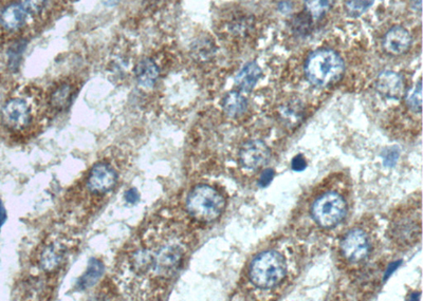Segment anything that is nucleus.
<instances>
[{
  "label": "nucleus",
  "mask_w": 423,
  "mask_h": 301,
  "mask_svg": "<svg viewBox=\"0 0 423 301\" xmlns=\"http://www.w3.org/2000/svg\"><path fill=\"white\" fill-rule=\"evenodd\" d=\"M226 200L215 188L198 185L193 188L186 199V210L192 218L201 222H212L221 217Z\"/></svg>",
  "instance_id": "nucleus-2"
},
{
  "label": "nucleus",
  "mask_w": 423,
  "mask_h": 301,
  "mask_svg": "<svg viewBox=\"0 0 423 301\" xmlns=\"http://www.w3.org/2000/svg\"><path fill=\"white\" fill-rule=\"evenodd\" d=\"M20 5L24 8L27 14H39L45 7L46 0H22Z\"/></svg>",
  "instance_id": "nucleus-23"
},
{
  "label": "nucleus",
  "mask_w": 423,
  "mask_h": 301,
  "mask_svg": "<svg viewBox=\"0 0 423 301\" xmlns=\"http://www.w3.org/2000/svg\"><path fill=\"white\" fill-rule=\"evenodd\" d=\"M139 192H138L135 188H131V189L127 190L126 194H125V200H126L127 203H137L138 201H139Z\"/></svg>",
  "instance_id": "nucleus-26"
},
{
  "label": "nucleus",
  "mask_w": 423,
  "mask_h": 301,
  "mask_svg": "<svg viewBox=\"0 0 423 301\" xmlns=\"http://www.w3.org/2000/svg\"><path fill=\"white\" fill-rule=\"evenodd\" d=\"M399 265L400 261L399 263L393 262V265H391V267H389V269H387L386 271V274H385V279H386V278L389 277V276L391 275V274L393 273V272L395 271L396 269H397V267H399Z\"/></svg>",
  "instance_id": "nucleus-29"
},
{
  "label": "nucleus",
  "mask_w": 423,
  "mask_h": 301,
  "mask_svg": "<svg viewBox=\"0 0 423 301\" xmlns=\"http://www.w3.org/2000/svg\"><path fill=\"white\" fill-rule=\"evenodd\" d=\"M346 214V201L338 192H326L312 204V218L320 227L325 229L337 227L342 222Z\"/></svg>",
  "instance_id": "nucleus-4"
},
{
  "label": "nucleus",
  "mask_w": 423,
  "mask_h": 301,
  "mask_svg": "<svg viewBox=\"0 0 423 301\" xmlns=\"http://www.w3.org/2000/svg\"><path fill=\"white\" fill-rule=\"evenodd\" d=\"M193 53L195 58L201 62L209 60L214 54V45L207 39H199L194 44L193 47Z\"/></svg>",
  "instance_id": "nucleus-20"
},
{
  "label": "nucleus",
  "mask_w": 423,
  "mask_h": 301,
  "mask_svg": "<svg viewBox=\"0 0 423 301\" xmlns=\"http://www.w3.org/2000/svg\"><path fill=\"white\" fill-rule=\"evenodd\" d=\"M421 92H422L421 91V81H419L408 98V106L410 109L414 112H418V114L421 112V102H422Z\"/></svg>",
  "instance_id": "nucleus-22"
},
{
  "label": "nucleus",
  "mask_w": 423,
  "mask_h": 301,
  "mask_svg": "<svg viewBox=\"0 0 423 301\" xmlns=\"http://www.w3.org/2000/svg\"><path fill=\"white\" fill-rule=\"evenodd\" d=\"M103 272H104V265H103V263L98 261V259H91L87 271H86V273L79 279V288L82 290L91 288L100 279V276L103 275Z\"/></svg>",
  "instance_id": "nucleus-17"
},
{
  "label": "nucleus",
  "mask_w": 423,
  "mask_h": 301,
  "mask_svg": "<svg viewBox=\"0 0 423 301\" xmlns=\"http://www.w3.org/2000/svg\"><path fill=\"white\" fill-rule=\"evenodd\" d=\"M374 1L375 0H346L345 8L349 15L357 18L367 11L372 7Z\"/></svg>",
  "instance_id": "nucleus-21"
},
{
  "label": "nucleus",
  "mask_w": 423,
  "mask_h": 301,
  "mask_svg": "<svg viewBox=\"0 0 423 301\" xmlns=\"http://www.w3.org/2000/svg\"><path fill=\"white\" fill-rule=\"evenodd\" d=\"M274 177V170L273 169L269 168L266 169L263 173L261 175V178L259 180V185L261 187H267L270 183H271L272 180H273Z\"/></svg>",
  "instance_id": "nucleus-24"
},
{
  "label": "nucleus",
  "mask_w": 423,
  "mask_h": 301,
  "mask_svg": "<svg viewBox=\"0 0 423 301\" xmlns=\"http://www.w3.org/2000/svg\"><path fill=\"white\" fill-rule=\"evenodd\" d=\"M344 71V62L332 50H316L306 60V76L310 83L318 87H330L338 83L342 79Z\"/></svg>",
  "instance_id": "nucleus-1"
},
{
  "label": "nucleus",
  "mask_w": 423,
  "mask_h": 301,
  "mask_svg": "<svg viewBox=\"0 0 423 301\" xmlns=\"http://www.w3.org/2000/svg\"><path fill=\"white\" fill-rule=\"evenodd\" d=\"M4 125L14 133L24 131L31 123V109L26 100L14 98L8 100L1 110Z\"/></svg>",
  "instance_id": "nucleus-5"
},
{
  "label": "nucleus",
  "mask_w": 423,
  "mask_h": 301,
  "mask_svg": "<svg viewBox=\"0 0 423 301\" xmlns=\"http://www.w3.org/2000/svg\"><path fill=\"white\" fill-rule=\"evenodd\" d=\"M159 74L160 72H159L158 65L150 58H144L136 66V79L141 87H154L158 81Z\"/></svg>",
  "instance_id": "nucleus-12"
},
{
  "label": "nucleus",
  "mask_w": 423,
  "mask_h": 301,
  "mask_svg": "<svg viewBox=\"0 0 423 301\" xmlns=\"http://www.w3.org/2000/svg\"><path fill=\"white\" fill-rule=\"evenodd\" d=\"M27 12L20 4H14L6 8L0 14V24L9 31H15L22 28L26 22Z\"/></svg>",
  "instance_id": "nucleus-13"
},
{
  "label": "nucleus",
  "mask_w": 423,
  "mask_h": 301,
  "mask_svg": "<svg viewBox=\"0 0 423 301\" xmlns=\"http://www.w3.org/2000/svg\"><path fill=\"white\" fill-rule=\"evenodd\" d=\"M72 98V86L70 83H62L50 95V104L53 109L64 110L70 105Z\"/></svg>",
  "instance_id": "nucleus-15"
},
{
  "label": "nucleus",
  "mask_w": 423,
  "mask_h": 301,
  "mask_svg": "<svg viewBox=\"0 0 423 301\" xmlns=\"http://www.w3.org/2000/svg\"><path fill=\"white\" fill-rule=\"evenodd\" d=\"M223 107L228 116L236 118L246 112L247 100L237 92H230L223 98Z\"/></svg>",
  "instance_id": "nucleus-16"
},
{
  "label": "nucleus",
  "mask_w": 423,
  "mask_h": 301,
  "mask_svg": "<svg viewBox=\"0 0 423 301\" xmlns=\"http://www.w3.org/2000/svg\"><path fill=\"white\" fill-rule=\"evenodd\" d=\"M250 279L259 288H271L280 284L287 273V263L282 255L267 250L257 255L250 265Z\"/></svg>",
  "instance_id": "nucleus-3"
},
{
  "label": "nucleus",
  "mask_w": 423,
  "mask_h": 301,
  "mask_svg": "<svg viewBox=\"0 0 423 301\" xmlns=\"http://www.w3.org/2000/svg\"><path fill=\"white\" fill-rule=\"evenodd\" d=\"M343 256L351 262L365 260L370 253V242L365 232L355 229L349 231L341 241Z\"/></svg>",
  "instance_id": "nucleus-6"
},
{
  "label": "nucleus",
  "mask_w": 423,
  "mask_h": 301,
  "mask_svg": "<svg viewBox=\"0 0 423 301\" xmlns=\"http://www.w3.org/2000/svg\"><path fill=\"white\" fill-rule=\"evenodd\" d=\"M102 3L104 4V6H106V7H115V6H117L120 3V0H102Z\"/></svg>",
  "instance_id": "nucleus-28"
},
{
  "label": "nucleus",
  "mask_w": 423,
  "mask_h": 301,
  "mask_svg": "<svg viewBox=\"0 0 423 301\" xmlns=\"http://www.w3.org/2000/svg\"><path fill=\"white\" fill-rule=\"evenodd\" d=\"M261 76V70L259 65L256 62H249L236 76V85L242 91H251Z\"/></svg>",
  "instance_id": "nucleus-14"
},
{
  "label": "nucleus",
  "mask_w": 423,
  "mask_h": 301,
  "mask_svg": "<svg viewBox=\"0 0 423 301\" xmlns=\"http://www.w3.org/2000/svg\"><path fill=\"white\" fill-rule=\"evenodd\" d=\"M312 25L313 22L311 16L307 12H301L293 18L291 29L297 36H306L311 32Z\"/></svg>",
  "instance_id": "nucleus-19"
},
{
  "label": "nucleus",
  "mask_w": 423,
  "mask_h": 301,
  "mask_svg": "<svg viewBox=\"0 0 423 301\" xmlns=\"http://www.w3.org/2000/svg\"><path fill=\"white\" fill-rule=\"evenodd\" d=\"M307 166L305 158L301 154L294 156L292 160V169L295 171H303Z\"/></svg>",
  "instance_id": "nucleus-25"
},
{
  "label": "nucleus",
  "mask_w": 423,
  "mask_h": 301,
  "mask_svg": "<svg viewBox=\"0 0 423 301\" xmlns=\"http://www.w3.org/2000/svg\"><path fill=\"white\" fill-rule=\"evenodd\" d=\"M118 175L112 165L100 162L94 165L88 175L86 186L93 194H106L116 186Z\"/></svg>",
  "instance_id": "nucleus-7"
},
{
  "label": "nucleus",
  "mask_w": 423,
  "mask_h": 301,
  "mask_svg": "<svg viewBox=\"0 0 423 301\" xmlns=\"http://www.w3.org/2000/svg\"><path fill=\"white\" fill-rule=\"evenodd\" d=\"M379 94L389 100H400L405 94V83L401 75L393 71H383L376 83Z\"/></svg>",
  "instance_id": "nucleus-9"
},
{
  "label": "nucleus",
  "mask_w": 423,
  "mask_h": 301,
  "mask_svg": "<svg viewBox=\"0 0 423 301\" xmlns=\"http://www.w3.org/2000/svg\"><path fill=\"white\" fill-rule=\"evenodd\" d=\"M398 156L399 154H397V152H389V154H387V156H384V164L386 166H393L395 164L396 160H397Z\"/></svg>",
  "instance_id": "nucleus-27"
},
{
  "label": "nucleus",
  "mask_w": 423,
  "mask_h": 301,
  "mask_svg": "<svg viewBox=\"0 0 423 301\" xmlns=\"http://www.w3.org/2000/svg\"><path fill=\"white\" fill-rule=\"evenodd\" d=\"M412 37L406 29L395 26L389 29L383 39V47L387 53L401 55L410 49Z\"/></svg>",
  "instance_id": "nucleus-10"
},
{
  "label": "nucleus",
  "mask_w": 423,
  "mask_h": 301,
  "mask_svg": "<svg viewBox=\"0 0 423 301\" xmlns=\"http://www.w3.org/2000/svg\"><path fill=\"white\" fill-rule=\"evenodd\" d=\"M270 159V149L263 141L252 140L242 145L240 160L242 166L249 169H259L265 166Z\"/></svg>",
  "instance_id": "nucleus-8"
},
{
  "label": "nucleus",
  "mask_w": 423,
  "mask_h": 301,
  "mask_svg": "<svg viewBox=\"0 0 423 301\" xmlns=\"http://www.w3.org/2000/svg\"><path fill=\"white\" fill-rule=\"evenodd\" d=\"M334 0H304L306 12L312 18H320L325 15L332 8Z\"/></svg>",
  "instance_id": "nucleus-18"
},
{
  "label": "nucleus",
  "mask_w": 423,
  "mask_h": 301,
  "mask_svg": "<svg viewBox=\"0 0 423 301\" xmlns=\"http://www.w3.org/2000/svg\"><path fill=\"white\" fill-rule=\"evenodd\" d=\"M65 250L62 244L51 243L46 246L39 255V265L48 273L58 271L65 260Z\"/></svg>",
  "instance_id": "nucleus-11"
}]
</instances>
